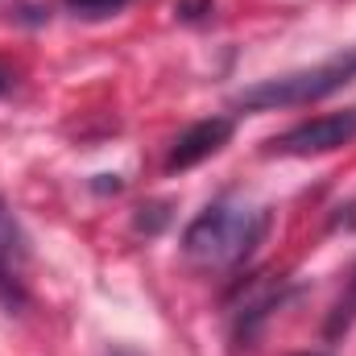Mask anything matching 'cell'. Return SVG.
<instances>
[{"label": "cell", "instance_id": "obj_3", "mask_svg": "<svg viewBox=\"0 0 356 356\" xmlns=\"http://www.w3.org/2000/svg\"><path fill=\"white\" fill-rule=\"evenodd\" d=\"M356 137V108L348 112H327L315 120L294 124L290 133L269 141V154H286V158H311V154H332L340 145H348Z\"/></svg>", "mask_w": 356, "mask_h": 356}, {"label": "cell", "instance_id": "obj_5", "mask_svg": "<svg viewBox=\"0 0 356 356\" xmlns=\"http://www.w3.org/2000/svg\"><path fill=\"white\" fill-rule=\"evenodd\" d=\"M228 137H232V120H228V116L195 120V124H191V129L175 141V149H170L166 166H170V170H191V166H199L203 158L220 154V149L228 145Z\"/></svg>", "mask_w": 356, "mask_h": 356}, {"label": "cell", "instance_id": "obj_8", "mask_svg": "<svg viewBox=\"0 0 356 356\" xmlns=\"http://www.w3.org/2000/svg\"><path fill=\"white\" fill-rule=\"evenodd\" d=\"M8 88V75H4V71H0V91Z\"/></svg>", "mask_w": 356, "mask_h": 356}, {"label": "cell", "instance_id": "obj_4", "mask_svg": "<svg viewBox=\"0 0 356 356\" xmlns=\"http://www.w3.org/2000/svg\"><path fill=\"white\" fill-rule=\"evenodd\" d=\"M25 273H29V241L13 207L0 199V302L4 307L25 302Z\"/></svg>", "mask_w": 356, "mask_h": 356}, {"label": "cell", "instance_id": "obj_6", "mask_svg": "<svg viewBox=\"0 0 356 356\" xmlns=\"http://www.w3.org/2000/svg\"><path fill=\"white\" fill-rule=\"evenodd\" d=\"M356 319V273L353 282H348V290L340 294V302H336V311H332V323H327V336H340L348 323Z\"/></svg>", "mask_w": 356, "mask_h": 356}, {"label": "cell", "instance_id": "obj_1", "mask_svg": "<svg viewBox=\"0 0 356 356\" xmlns=\"http://www.w3.org/2000/svg\"><path fill=\"white\" fill-rule=\"evenodd\" d=\"M266 211L245 199H220L207 211H199L182 232L186 261L203 269H232L241 266L266 236Z\"/></svg>", "mask_w": 356, "mask_h": 356}, {"label": "cell", "instance_id": "obj_7", "mask_svg": "<svg viewBox=\"0 0 356 356\" xmlns=\"http://www.w3.org/2000/svg\"><path fill=\"white\" fill-rule=\"evenodd\" d=\"M79 17H112V13H120L129 0H67Z\"/></svg>", "mask_w": 356, "mask_h": 356}, {"label": "cell", "instance_id": "obj_2", "mask_svg": "<svg viewBox=\"0 0 356 356\" xmlns=\"http://www.w3.org/2000/svg\"><path fill=\"white\" fill-rule=\"evenodd\" d=\"M356 75V50L340 54V58H327L311 71H294V75H277L266 79L257 88H245L236 95L241 108L249 112H269V108H294V104H311V99H323L332 91H340L348 79Z\"/></svg>", "mask_w": 356, "mask_h": 356}]
</instances>
